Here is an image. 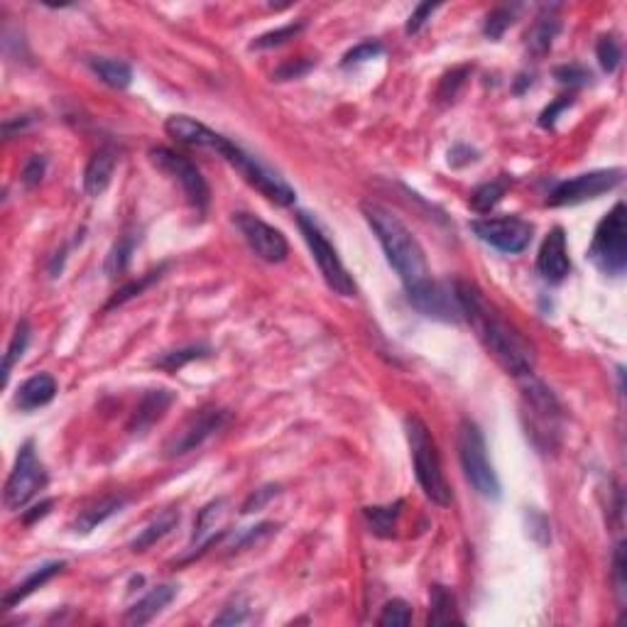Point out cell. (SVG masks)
Masks as SVG:
<instances>
[{"label":"cell","mask_w":627,"mask_h":627,"mask_svg":"<svg viewBox=\"0 0 627 627\" xmlns=\"http://www.w3.org/2000/svg\"><path fill=\"white\" fill-rule=\"evenodd\" d=\"M277 493H280V488H277V485H267V488H260V491L253 493V495H250V498L245 500V503H243L241 513H243V515H250V513H258L260 507L265 505V503L270 498H274Z\"/></svg>","instance_id":"ee69618b"},{"label":"cell","mask_w":627,"mask_h":627,"mask_svg":"<svg viewBox=\"0 0 627 627\" xmlns=\"http://www.w3.org/2000/svg\"><path fill=\"white\" fill-rule=\"evenodd\" d=\"M380 55H383V45H380V42H361V45H355L351 52H346V56H343V66L361 65V62L375 59V56Z\"/></svg>","instance_id":"f35d334b"},{"label":"cell","mask_w":627,"mask_h":627,"mask_svg":"<svg viewBox=\"0 0 627 627\" xmlns=\"http://www.w3.org/2000/svg\"><path fill=\"white\" fill-rule=\"evenodd\" d=\"M453 294L461 306V316L471 323L478 341L498 361L500 368L510 373L513 378H532L537 353L530 341L520 333V329L500 316L498 309L485 299L473 282L456 280Z\"/></svg>","instance_id":"6da1fadb"},{"label":"cell","mask_w":627,"mask_h":627,"mask_svg":"<svg viewBox=\"0 0 627 627\" xmlns=\"http://www.w3.org/2000/svg\"><path fill=\"white\" fill-rule=\"evenodd\" d=\"M115 164H118L115 147L105 145L98 153L91 154L89 164L84 169V192L89 194V196H101L108 189V184H111Z\"/></svg>","instance_id":"ac0fdd59"},{"label":"cell","mask_w":627,"mask_h":627,"mask_svg":"<svg viewBox=\"0 0 627 627\" xmlns=\"http://www.w3.org/2000/svg\"><path fill=\"white\" fill-rule=\"evenodd\" d=\"M228 419H231V414L225 410H218V407L194 412L192 417L169 436V442L164 443V456L172 459V456H182V453L199 449L209 436H214L228 424Z\"/></svg>","instance_id":"4fadbf2b"},{"label":"cell","mask_w":627,"mask_h":627,"mask_svg":"<svg viewBox=\"0 0 627 627\" xmlns=\"http://www.w3.org/2000/svg\"><path fill=\"white\" fill-rule=\"evenodd\" d=\"M172 403H174V394L169 393V390H150V393L143 397V403L137 404L135 417L130 422V432H133V434H137V432L143 434L145 429H150V426L167 412V407Z\"/></svg>","instance_id":"cb8c5ba5"},{"label":"cell","mask_w":627,"mask_h":627,"mask_svg":"<svg viewBox=\"0 0 627 627\" xmlns=\"http://www.w3.org/2000/svg\"><path fill=\"white\" fill-rule=\"evenodd\" d=\"M214 150H216V153L221 154V157H224L231 167L238 169V174H241L250 186H255V189H258L265 199L280 204V206H290V204H294V199H297L294 189H292V186L287 184V182H284L277 172L265 167L258 157L248 154L243 147L231 143L228 137L218 135Z\"/></svg>","instance_id":"277c9868"},{"label":"cell","mask_w":627,"mask_h":627,"mask_svg":"<svg viewBox=\"0 0 627 627\" xmlns=\"http://www.w3.org/2000/svg\"><path fill=\"white\" fill-rule=\"evenodd\" d=\"M297 225L302 235H304L306 245L312 250L314 263L319 265L323 282L329 284V290L341 294V297H355L358 287H355L353 277L348 274L343 260L338 258V250L331 245V241L322 231V225L316 224L309 214H297Z\"/></svg>","instance_id":"52a82bcc"},{"label":"cell","mask_w":627,"mask_h":627,"mask_svg":"<svg viewBox=\"0 0 627 627\" xmlns=\"http://www.w3.org/2000/svg\"><path fill=\"white\" fill-rule=\"evenodd\" d=\"M436 8H439V5H432V3H422V5H417V8H414V13L410 15V20H407V27H404V30H407V35L419 33V30H422V25H424L426 20L432 17V13H434Z\"/></svg>","instance_id":"f6af8a7d"},{"label":"cell","mask_w":627,"mask_h":627,"mask_svg":"<svg viewBox=\"0 0 627 627\" xmlns=\"http://www.w3.org/2000/svg\"><path fill=\"white\" fill-rule=\"evenodd\" d=\"M507 189H510V177H505V174L493 179V182H485V184L478 186L473 192V196H471V206H473V211H478V214H491L500 204V199L505 196Z\"/></svg>","instance_id":"f546056e"},{"label":"cell","mask_w":627,"mask_h":627,"mask_svg":"<svg viewBox=\"0 0 627 627\" xmlns=\"http://www.w3.org/2000/svg\"><path fill=\"white\" fill-rule=\"evenodd\" d=\"M622 182V169H595L579 177L566 179L549 192V206H576L612 192Z\"/></svg>","instance_id":"8fae6325"},{"label":"cell","mask_w":627,"mask_h":627,"mask_svg":"<svg viewBox=\"0 0 627 627\" xmlns=\"http://www.w3.org/2000/svg\"><path fill=\"white\" fill-rule=\"evenodd\" d=\"M30 343V323L20 322L15 326V333L10 338L8 351H5V370H3V383H8L10 373L15 368V363L25 355V348Z\"/></svg>","instance_id":"4dcf8cb0"},{"label":"cell","mask_w":627,"mask_h":627,"mask_svg":"<svg viewBox=\"0 0 627 627\" xmlns=\"http://www.w3.org/2000/svg\"><path fill=\"white\" fill-rule=\"evenodd\" d=\"M361 211L373 228L375 238H378L387 263L393 265L394 273L400 274L404 287L410 290V287H417V284L429 280L424 250H422L417 238L412 235L410 228L394 216L393 211H387L380 204H363Z\"/></svg>","instance_id":"7a4b0ae2"},{"label":"cell","mask_w":627,"mask_h":627,"mask_svg":"<svg viewBox=\"0 0 627 627\" xmlns=\"http://www.w3.org/2000/svg\"><path fill=\"white\" fill-rule=\"evenodd\" d=\"M404 432H407V442H410L414 475H417V483L422 485L424 495L436 505H449L453 495H451L449 483L443 475L442 456H439V449H436L429 426L419 417H407L404 419Z\"/></svg>","instance_id":"3957f363"},{"label":"cell","mask_w":627,"mask_h":627,"mask_svg":"<svg viewBox=\"0 0 627 627\" xmlns=\"http://www.w3.org/2000/svg\"><path fill=\"white\" fill-rule=\"evenodd\" d=\"M556 79L562 84H569V86H583L591 79V72H586L583 66L572 65V66H559L556 69Z\"/></svg>","instance_id":"7bdbcfd3"},{"label":"cell","mask_w":627,"mask_h":627,"mask_svg":"<svg viewBox=\"0 0 627 627\" xmlns=\"http://www.w3.org/2000/svg\"><path fill=\"white\" fill-rule=\"evenodd\" d=\"M463 622L456 608V595L446 586H434L429 595V625H451Z\"/></svg>","instance_id":"484cf974"},{"label":"cell","mask_w":627,"mask_h":627,"mask_svg":"<svg viewBox=\"0 0 627 627\" xmlns=\"http://www.w3.org/2000/svg\"><path fill=\"white\" fill-rule=\"evenodd\" d=\"M177 593H179L177 583H160V586H154L150 593L143 595V598H140V601H137V603L125 612L123 622L130 627L147 625L150 620L157 618V615H160V612L164 611V608H167L174 598H177Z\"/></svg>","instance_id":"e0dca14e"},{"label":"cell","mask_w":627,"mask_h":627,"mask_svg":"<svg viewBox=\"0 0 627 627\" xmlns=\"http://www.w3.org/2000/svg\"><path fill=\"white\" fill-rule=\"evenodd\" d=\"M468 74V69H453L451 74H446L442 79V86H439V91H436V98L439 101H453L456 98V94H459L461 84H463V76Z\"/></svg>","instance_id":"60d3db41"},{"label":"cell","mask_w":627,"mask_h":627,"mask_svg":"<svg viewBox=\"0 0 627 627\" xmlns=\"http://www.w3.org/2000/svg\"><path fill=\"white\" fill-rule=\"evenodd\" d=\"M569 105H572V98H566V96L559 98L556 104L549 105L547 111L539 115V125H542V128H554L556 115H559V113H562L563 108H569Z\"/></svg>","instance_id":"7dc6e473"},{"label":"cell","mask_w":627,"mask_h":627,"mask_svg":"<svg viewBox=\"0 0 627 627\" xmlns=\"http://www.w3.org/2000/svg\"><path fill=\"white\" fill-rule=\"evenodd\" d=\"M309 69H312V62H302V65H294V62H290V65H282L274 76H277V81L297 79V76H302V74L309 72Z\"/></svg>","instance_id":"c3c4849f"},{"label":"cell","mask_w":627,"mask_h":627,"mask_svg":"<svg viewBox=\"0 0 627 627\" xmlns=\"http://www.w3.org/2000/svg\"><path fill=\"white\" fill-rule=\"evenodd\" d=\"M559 30H562L559 17L542 15L530 30V35H527V47H530L534 55H544V52H549L552 45H554Z\"/></svg>","instance_id":"f1b7e54d"},{"label":"cell","mask_w":627,"mask_h":627,"mask_svg":"<svg viewBox=\"0 0 627 627\" xmlns=\"http://www.w3.org/2000/svg\"><path fill=\"white\" fill-rule=\"evenodd\" d=\"M125 505H128V495H105V498L96 500L94 505L81 510V515L74 522V532L76 534H89L91 530H96L98 524H104L108 517L121 513Z\"/></svg>","instance_id":"7402d4cb"},{"label":"cell","mask_w":627,"mask_h":627,"mask_svg":"<svg viewBox=\"0 0 627 627\" xmlns=\"http://www.w3.org/2000/svg\"><path fill=\"white\" fill-rule=\"evenodd\" d=\"M49 507H52V500H45V503H42L40 507H35V510H37V513H33V515H25V522L30 524V522H33V520H35V517H37V515H40V517H45V515H47V513H49Z\"/></svg>","instance_id":"681fc988"},{"label":"cell","mask_w":627,"mask_h":627,"mask_svg":"<svg viewBox=\"0 0 627 627\" xmlns=\"http://www.w3.org/2000/svg\"><path fill=\"white\" fill-rule=\"evenodd\" d=\"M248 603H245L243 598H235V603L225 605L224 612L214 620V625H241V622L248 620Z\"/></svg>","instance_id":"ab89813d"},{"label":"cell","mask_w":627,"mask_h":627,"mask_svg":"<svg viewBox=\"0 0 627 627\" xmlns=\"http://www.w3.org/2000/svg\"><path fill=\"white\" fill-rule=\"evenodd\" d=\"M209 353L211 351L206 346L179 348V351H172V353H164L162 358H157V365H160V368H164V370H179L189 361H196V358H206Z\"/></svg>","instance_id":"836d02e7"},{"label":"cell","mask_w":627,"mask_h":627,"mask_svg":"<svg viewBox=\"0 0 627 627\" xmlns=\"http://www.w3.org/2000/svg\"><path fill=\"white\" fill-rule=\"evenodd\" d=\"M167 270V265H160V267H154V270H150V273H145L140 280H133L130 284H125L121 292H115V297L108 302V306L105 309H113V306H118V304H125L128 299H133V297H137V294H143V292L153 284V282H157L162 277V273Z\"/></svg>","instance_id":"1f68e13d"},{"label":"cell","mask_w":627,"mask_h":627,"mask_svg":"<svg viewBox=\"0 0 627 627\" xmlns=\"http://www.w3.org/2000/svg\"><path fill=\"white\" fill-rule=\"evenodd\" d=\"M56 394V380L47 373L33 375L30 380H25L20 390L15 394V404L23 412H33L37 407H45L55 400Z\"/></svg>","instance_id":"44dd1931"},{"label":"cell","mask_w":627,"mask_h":627,"mask_svg":"<svg viewBox=\"0 0 627 627\" xmlns=\"http://www.w3.org/2000/svg\"><path fill=\"white\" fill-rule=\"evenodd\" d=\"M225 507H228V503L221 498V500L209 503V505L204 507L202 513H199L196 522H194V534H192L194 552H196V547H199V554H202V552H206V547H211V544L218 542V537L224 534V532H218L216 527H221V522H224L225 515H228V510H225Z\"/></svg>","instance_id":"d6986e66"},{"label":"cell","mask_w":627,"mask_h":627,"mask_svg":"<svg viewBox=\"0 0 627 627\" xmlns=\"http://www.w3.org/2000/svg\"><path fill=\"white\" fill-rule=\"evenodd\" d=\"M62 569H65V562H47L42 563V566H37L23 583H17V586H13L8 593L3 595V611L15 608V605L20 603V601H25L27 595L35 593L37 588H42L47 581L55 579L56 573H62Z\"/></svg>","instance_id":"603a6c76"},{"label":"cell","mask_w":627,"mask_h":627,"mask_svg":"<svg viewBox=\"0 0 627 627\" xmlns=\"http://www.w3.org/2000/svg\"><path fill=\"white\" fill-rule=\"evenodd\" d=\"M164 130L172 140H177L182 145H194V147H211L216 145L218 133H214L211 128H206L204 123L194 121L189 115H172L164 123Z\"/></svg>","instance_id":"ffe728a7"},{"label":"cell","mask_w":627,"mask_h":627,"mask_svg":"<svg viewBox=\"0 0 627 627\" xmlns=\"http://www.w3.org/2000/svg\"><path fill=\"white\" fill-rule=\"evenodd\" d=\"M177 524H179L177 510H167V513H162L157 520H153V522L147 524L145 530L140 532V534L133 539V552H145V549H150L153 544H157L160 539L167 537L169 532L174 530Z\"/></svg>","instance_id":"83f0119b"},{"label":"cell","mask_w":627,"mask_h":627,"mask_svg":"<svg viewBox=\"0 0 627 627\" xmlns=\"http://www.w3.org/2000/svg\"><path fill=\"white\" fill-rule=\"evenodd\" d=\"M513 23H515V13H513V10L495 8L491 15L485 17V25H483V35H485L488 40H500V37L505 35L507 27H510Z\"/></svg>","instance_id":"8d00e7d4"},{"label":"cell","mask_w":627,"mask_h":627,"mask_svg":"<svg viewBox=\"0 0 627 627\" xmlns=\"http://www.w3.org/2000/svg\"><path fill=\"white\" fill-rule=\"evenodd\" d=\"M150 160L154 162V167L162 169L167 177H172L174 182H179L182 192H184L186 202L192 204L194 209L204 214L209 209L211 204V189L206 184L204 174L196 169L192 160H186L184 154L174 153L169 147H153L150 150Z\"/></svg>","instance_id":"30bf717a"},{"label":"cell","mask_w":627,"mask_h":627,"mask_svg":"<svg viewBox=\"0 0 627 627\" xmlns=\"http://www.w3.org/2000/svg\"><path fill=\"white\" fill-rule=\"evenodd\" d=\"M302 30H304V23L284 25V27H280V30L260 35L258 40L253 42V49H270V47H277V45H284L287 40H294Z\"/></svg>","instance_id":"74e56055"},{"label":"cell","mask_w":627,"mask_h":627,"mask_svg":"<svg viewBox=\"0 0 627 627\" xmlns=\"http://www.w3.org/2000/svg\"><path fill=\"white\" fill-rule=\"evenodd\" d=\"M47 468L35 451V442H25L17 451L15 466H13L8 483H5V493H3L5 507L23 510L47 485Z\"/></svg>","instance_id":"ba28073f"},{"label":"cell","mask_w":627,"mask_h":627,"mask_svg":"<svg viewBox=\"0 0 627 627\" xmlns=\"http://www.w3.org/2000/svg\"><path fill=\"white\" fill-rule=\"evenodd\" d=\"M234 221L243 238H245V243L250 245V250L260 260H265V263H282V260L287 258V253H290L287 238L274 225L265 224L263 218L245 214V211L235 214Z\"/></svg>","instance_id":"5bb4252c"},{"label":"cell","mask_w":627,"mask_h":627,"mask_svg":"<svg viewBox=\"0 0 627 627\" xmlns=\"http://www.w3.org/2000/svg\"><path fill=\"white\" fill-rule=\"evenodd\" d=\"M89 66L94 69L98 79L104 81L111 89H128L133 81V69L123 59H111V56H91Z\"/></svg>","instance_id":"d4e9b609"},{"label":"cell","mask_w":627,"mask_h":627,"mask_svg":"<svg viewBox=\"0 0 627 627\" xmlns=\"http://www.w3.org/2000/svg\"><path fill=\"white\" fill-rule=\"evenodd\" d=\"M407 297H410L412 306L424 314V316H429V319H439V322H459V319H463L453 290L443 287L434 280H426L417 287H410Z\"/></svg>","instance_id":"9a60e30c"},{"label":"cell","mask_w":627,"mask_h":627,"mask_svg":"<svg viewBox=\"0 0 627 627\" xmlns=\"http://www.w3.org/2000/svg\"><path fill=\"white\" fill-rule=\"evenodd\" d=\"M135 241H137L135 235L125 234L121 241L113 245L111 255H108V260H105V273L111 274V277L121 274L123 270L128 267L130 255H133V248H135Z\"/></svg>","instance_id":"d6a6232c"},{"label":"cell","mask_w":627,"mask_h":627,"mask_svg":"<svg viewBox=\"0 0 627 627\" xmlns=\"http://www.w3.org/2000/svg\"><path fill=\"white\" fill-rule=\"evenodd\" d=\"M45 169H47V160L42 154H33L30 160L25 162L23 167V182L27 186L40 184L42 177H45Z\"/></svg>","instance_id":"b9f144b4"},{"label":"cell","mask_w":627,"mask_h":627,"mask_svg":"<svg viewBox=\"0 0 627 627\" xmlns=\"http://www.w3.org/2000/svg\"><path fill=\"white\" fill-rule=\"evenodd\" d=\"M459 459L466 481L473 485L478 495L488 500H500V478L488 459V446H485V436H483L481 426L463 419L459 424Z\"/></svg>","instance_id":"5b68a950"},{"label":"cell","mask_w":627,"mask_h":627,"mask_svg":"<svg viewBox=\"0 0 627 627\" xmlns=\"http://www.w3.org/2000/svg\"><path fill=\"white\" fill-rule=\"evenodd\" d=\"M524 403L530 414V424H527V434H532V442L539 449H554L556 439H559V419H562V407L556 403L547 385H542L537 380H530V385L524 387Z\"/></svg>","instance_id":"9c48e42d"},{"label":"cell","mask_w":627,"mask_h":627,"mask_svg":"<svg viewBox=\"0 0 627 627\" xmlns=\"http://www.w3.org/2000/svg\"><path fill=\"white\" fill-rule=\"evenodd\" d=\"M473 234L481 238L483 243H488L500 253L515 255L522 253L532 243V234L534 228L520 216H488V218H475Z\"/></svg>","instance_id":"7c38bea8"},{"label":"cell","mask_w":627,"mask_h":627,"mask_svg":"<svg viewBox=\"0 0 627 627\" xmlns=\"http://www.w3.org/2000/svg\"><path fill=\"white\" fill-rule=\"evenodd\" d=\"M412 622V608L407 601H403V598H394V601H390V603H385V608H383V612H380L378 618V625L383 627H390V625H410Z\"/></svg>","instance_id":"e575fe53"},{"label":"cell","mask_w":627,"mask_h":627,"mask_svg":"<svg viewBox=\"0 0 627 627\" xmlns=\"http://www.w3.org/2000/svg\"><path fill=\"white\" fill-rule=\"evenodd\" d=\"M403 500H397L394 505L365 507L363 515H365V522H368L370 532H373L375 537H393L394 530H397L400 513H403Z\"/></svg>","instance_id":"4316f807"},{"label":"cell","mask_w":627,"mask_h":627,"mask_svg":"<svg viewBox=\"0 0 627 627\" xmlns=\"http://www.w3.org/2000/svg\"><path fill=\"white\" fill-rule=\"evenodd\" d=\"M612 572H615V586H618L620 598L625 595V544L620 542L612 554Z\"/></svg>","instance_id":"bcb514c9"},{"label":"cell","mask_w":627,"mask_h":627,"mask_svg":"<svg viewBox=\"0 0 627 627\" xmlns=\"http://www.w3.org/2000/svg\"><path fill=\"white\" fill-rule=\"evenodd\" d=\"M595 55H598V62H601V66H603V72H608V74L615 72L620 65V59H622L618 40H615L612 35H605V37L598 40V45H595Z\"/></svg>","instance_id":"d590c367"},{"label":"cell","mask_w":627,"mask_h":627,"mask_svg":"<svg viewBox=\"0 0 627 627\" xmlns=\"http://www.w3.org/2000/svg\"><path fill=\"white\" fill-rule=\"evenodd\" d=\"M588 258L593 260V265L605 274L625 273L627 267V214L625 204L618 202L612 206L601 224L595 225L593 241L588 248Z\"/></svg>","instance_id":"8992f818"},{"label":"cell","mask_w":627,"mask_h":627,"mask_svg":"<svg viewBox=\"0 0 627 627\" xmlns=\"http://www.w3.org/2000/svg\"><path fill=\"white\" fill-rule=\"evenodd\" d=\"M537 273L549 284H559V282L566 280V274L572 273V260H569L563 228H552L544 243H542L537 255Z\"/></svg>","instance_id":"2e32d148"}]
</instances>
